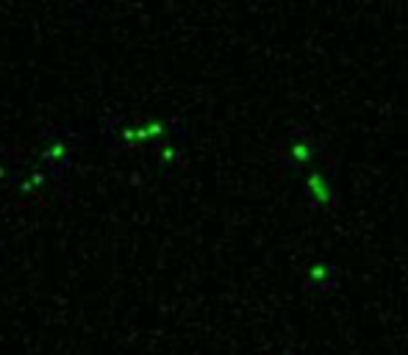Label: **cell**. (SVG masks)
I'll return each mask as SVG.
<instances>
[{
  "mask_svg": "<svg viewBox=\"0 0 408 355\" xmlns=\"http://www.w3.org/2000/svg\"><path fill=\"white\" fill-rule=\"evenodd\" d=\"M42 186H45V178H42V175H31V180H25V183H22L20 189L28 194V191H33V189H42Z\"/></svg>",
  "mask_w": 408,
  "mask_h": 355,
  "instance_id": "3957f363",
  "label": "cell"
},
{
  "mask_svg": "<svg viewBox=\"0 0 408 355\" xmlns=\"http://www.w3.org/2000/svg\"><path fill=\"white\" fill-rule=\"evenodd\" d=\"M67 159V144L64 142H53L50 147L42 150V161H61Z\"/></svg>",
  "mask_w": 408,
  "mask_h": 355,
  "instance_id": "7a4b0ae2",
  "label": "cell"
},
{
  "mask_svg": "<svg viewBox=\"0 0 408 355\" xmlns=\"http://www.w3.org/2000/svg\"><path fill=\"white\" fill-rule=\"evenodd\" d=\"M158 133H161V125L153 122V125H142V128H125L123 139L128 144H139V142H147V139H156Z\"/></svg>",
  "mask_w": 408,
  "mask_h": 355,
  "instance_id": "6da1fadb",
  "label": "cell"
}]
</instances>
